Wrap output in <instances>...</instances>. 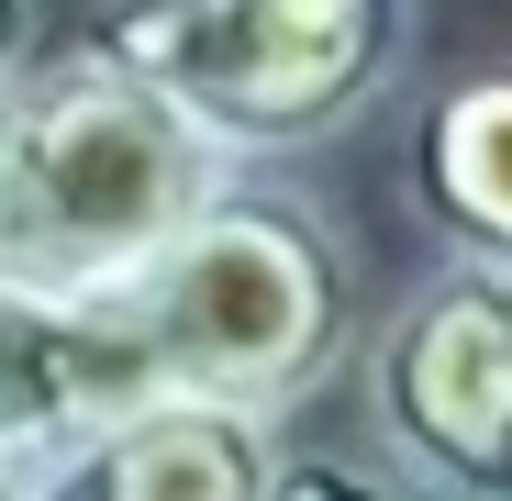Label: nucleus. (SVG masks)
Listing matches in <instances>:
<instances>
[{
	"label": "nucleus",
	"instance_id": "nucleus-1",
	"mask_svg": "<svg viewBox=\"0 0 512 501\" xmlns=\"http://www.w3.org/2000/svg\"><path fill=\"white\" fill-rule=\"evenodd\" d=\"M134 312L167 357V390H212L245 412H301L368 334L357 245L312 201L212 190L179 234L134 268Z\"/></svg>",
	"mask_w": 512,
	"mask_h": 501
},
{
	"label": "nucleus",
	"instance_id": "nucleus-2",
	"mask_svg": "<svg viewBox=\"0 0 512 501\" xmlns=\"http://www.w3.org/2000/svg\"><path fill=\"white\" fill-rule=\"evenodd\" d=\"M223 179L234 156L201 134L190 101H167L156 78H134L101 45L45 56L23 67V101H12V245H0V268L123 290Z\"/></svg>",
	"mask_w": 512,
	"mask_h": 501
},
{
	"label": "nucleus",
	"instance_id": "nucleus-3",
	"mask_svg": "<svg viewBox=\"0 0 512 501\" xmlns=\"http://www.w3.org/2000/svg\"><path fill=\"white\" fill-rule=\"evenodd\" d=\"M78 45L190 101L223 156H301L390 101L412 0H101Z\"/></svg>",
	"mask_w": 512,
	"mask_h": 501
},
{
	"label": "nucleus",
	"instance_id": "nucleus-4",
	"mask_svg": "<svg viewBox=\"0 0 512 501\" xmlns=\"http://www.w3.org/2000/svg\"><path fill=\"white\" fill-rule=\"evenodd\" d=\"M368 424L435 501H512V268L446 257L368 334Z\"/></svg>",
	"mask_w": 512,
	"mask_h": 501
},
{
	"label": "nucleus",
	"instance_id": "nucleus-5",
	"mask_svg": "<svg viewBox=\"0 0 512 501\" xmlns=\"http://www.w3.org/2000/svg\"><path fill=\"white\" fill-rule=\"evenodd\" d=\"M156 390H167V357L134 312V279L101 290V279L0 268V446L12 457L67 468Z\"/></svg>",
	"mask_w": 512,
	"mask_h": 501
},
{
	"label": "nucleus",
	"instance_id": "nucleus-6",
	"mask_svg": "<svg viewBox=\"0 0 512 501\" xmlns=\"http://www.w3.org/2000/svg\"><path fill=\"white\" fill-rule=\"evenodd\" d=\"M268 468H279V412L156 390L90 457L56 468V501H268Z\"/></svg>",
	"mask_w": 512,
	"mask_h": 501
},
{
	"label": "nucleus",
	"instance_id": "nucleus-7",
	"mask_svg": "<svg viewBox=\"0 0 512 501\" xmlns=\"http://www.w3.org/2000/svg\"><path fill=\"white\" fill-rule=\"evenodd\" d=\"M401 190L446 234V257L512 268V67H468L412 112Z\"/></svg>",
	"mask_w": 512,
	"mask_h": 501
},
{
	"label": "nucleus",
	"instance_id": "nucleus-8",
	"mask_svg": "<svg viewBox=\"0 0 512 501\" xmlns=\"http://www.w3.org/2000/svg\"><path fill=\"white\" fill-rule=\"evenodd\" d=\"M268 501H401V479H379L368 457H323V446H279Z\"/></svg>",
	"mask_w": 512,
	"mask_h": 501
},
{
	"label": "nucleus",
	"instance_id": "nucleus-9",
	"mask_svg": "<svg viewBox=\"0 0 512 501\" xmlns=\"http://www.w3.org/2000/svg\"><path fill=\"white\" fill-rule=\"evenodd\" d=\"M45 45V0H0V78H23Z\"/></svg>",
	"mask_w": 512,
	"mask_h": 501
},
{
	"label": "nucleus",
	"instance_id": "nucleus-10",
	"mask_svg": "<svg viewBox=\"0 0 512 501\" xmlns=\"http://www.w3.org/2000/svg\"><path fill=\"white\" fill-rule=\"evenodd\" d=\"M0 501H56V468H34V457L0 446Z\"/></svg>",
	"mask_w": 512,
	"mask_h": 501
},
{
	"label": "nucleus",
	"instance_id": "nucleus-11",
	"mask_svg": "<svg viewBox=\"0 0 512 501\" xmlns=\"http://www.w3.org/2000/svg\"><path fill=\"white\" fill-rule=\"evenodd\" d=\"M12 101H23V78H0V245H12Z\"/></svg>",
	"mask_w": 512,
	"mask_h": 501
}]
</instances>
